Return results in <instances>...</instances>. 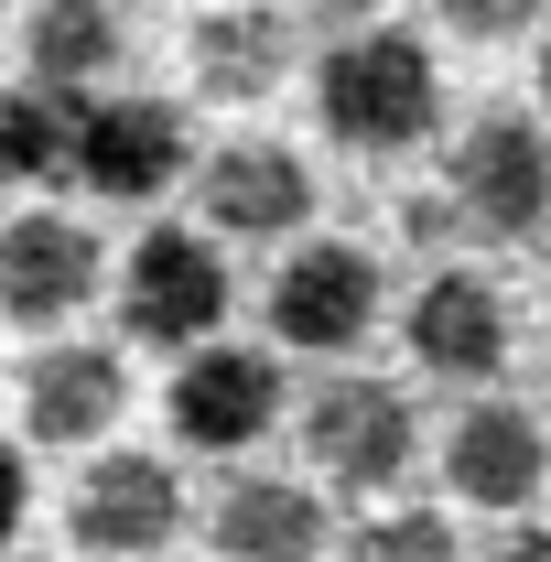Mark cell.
I'll use <instances>...</instances> for the list:
<instances>
[{
	"label": "cell",
	"mask_w": 551,
	"mask_h": 562,
	"mask_svg": "<svg viewBox=\"0 0 551 562\" xmlns=\"http://www.w3.org/2000/svg\"><path fill=\"white\" fill-rule=\"evenodd\" d=\"M412 443L421 422L412 401L390 390V379H336V390H314V412H303V454H314V476H336V487L379 497L412 476Z\"/></svg>",
	"instance_id": "cell-7"
},
{
	"label": "cell",
	"mask_w": 551,
	"mask_h": 562,
	"mask_svg": "<svg viewBox=\"0 0 551 562\" xmlns=\"http://www.w3.org/2000/svg\"><path fill=\"white\" fill-rule=\"evenodd\" d=\"M357 552H454V519H432V508H390V519L357 530Z\"/></svg>",
	"instance_id": "cell-19"
},
{
	"label": "cell",
	"mask_w": 551,
	"mask_h": 562,
	"mask_svg": "<svg viewBox=\"0 0 551 562\" xmlns=\"http://www.w3.org/2000/svg\"><path fill=\"white\" fill-rule=\"evenodd\" d=\"M120 401H131L120 347H76L66 325L33 347V368H22V422H33V443H98V432L120 422Z\"/></svg>",
	"instance_id": "cell-12"
},
{
	"label": "cell",
	"mask_w": 551,
	"mask_h": 562,
	"mask_svg": "<svg viewBox=\"0 0 551 562\" xmlns=\"http://www.w3.org/2000/svg\"><path fill=\"white\" fill-rule=\"evenodd\" d=\"M541 109H551V44H541Z\"/></svg>",
	"instance_id": "cell-22"
},
{
	"label": "cell",
	"mask_w": 551,
	"mask_h": 562,
	"mask_svg": "<svg viewBox=\"0 0 551 562\" xmlns=\"http://www.w3.org/2000/svg\"><path fill=\"white\" fill-rule=\"evenodd\" d=\"M22 519H33V476H22V454L0 443V541H22Z\"/></svg>",
	"instance_id": "cell-20"
},
{
	"label": "cell",
	"mask_w": 551,
	"mask_h": 562,
	"mask_svg": "<svg viewBox=\"0 0 551 562\" xmlns=\"http://www.w3.org/2000/svg\"><path fill=\"white\" fill-rule=\"evenodd\" d=\"M162 422H173L184 454H249V443L281 422V368L260 347H216L206 336V347H184V368H173Z\"/></svg>",
	"instance_id": "cell-6"
},
{
	"label": "cell",
	"mask_w": 551,
	"mask_h": 562,
	"mask_svg": "<svg viewBox=\"0 0 551 562\" xmlns=\"http://www.w3.org/2000/svg\"><path fill=\"white\" fill-rule=\"evenodd\" d=\"M184 55H195V87H206L216 109H260L281 76H292V22H281V11H249V0H227V11H195Z\"/></svg>",
	"instance_id": "cell-14"
},
{
	"label": "cell",
	"mask_w": 551,
	"mask_h": 562,
	"mask_svg": "<svg viewBox=\"0 0 551 562\" xmlns=\"http://www.w3.org/2000/svg\"><path fill=\"white\" fill-rule=\"evenodd\" d=\"M432 11H443V33H465V44H508V33L541 22V0H432Z\"/></svg>",
	"instance_id": "cell-18"
},
{
	"label": "cell",
	"mask_w": 551,
	"mask_h": 562,
	"mask_svg": "<svg viewBox=\"0 0 551 562\" xmlns=\"http://www.w3.org/2000/svg\"><path fill=\"white\" fill-rule=\"evenodd\" d=\"M368 325H379V260L357 238H303L271 271V336L281 347L346 357V347H368Z\"/></svg>",
	"instance_id": "cell-5"
},
{
	"label": "cell",
	"mask_w": 551,
	"mask_h": 562,
	"mask_svg": "<svg viewBox=\"0 0 551 562\" xmlns=\"http://www.w3.org/2000/svg\"><path fill=\"white\" fill-rule=\"evenodd\" d=\"M22 66H33V87H55L76 109L87 87L120 76V11L109 0H33L22 11Z\"/></svg>",
	"instance_id": "cell-15"
},
{
	"label": "cell",
	"mask_w": 551,
	"mask_h": 562,
	"mask_svg": "<svg viewBox=\"0 0 551 562\" xmlns=\"http://www.w3.org/2000/svg\"><path fill=\"white\" fill-rule=\"evenodd\" d=\"M443 476H454L465 508L519 519V508L541 497V476H551V443H541V422L519 412V401H476V412L443 432Z\"/></svg>",
	"instance_id": "cell-11"
},
{
	"label": "cell",
	"mask_w": 551,
	"mask_h": 562,
	"mask_svg": "<svg viewBox=\"0 0 551 562\" xmlns=\"http://www.w3.org/2000/svg\"><path fill=\"white\" fill-rule=\"evenodd\" d=\"M227 249L206 227H151L131 260H120V325L140 347H206L227 325Z\"/></svg>",
	"instance_id": "cell-4"
},
{
	"label": "cell",
	"mask_w": 551,
	"mask_h": 562,
	"mask_svg": "<svg viewBox=\"0 0 551 562\" xmlns=\"http://www.w3.org/2000/svg\"><path fill=\"white\" fill-rule=\"evenodd\" d=\"M314 11H346V22H357V11H379V0H314Z\"/></svg>",
	"instance_id": "cell-21"
},
{
	"label": "cell",
	"mask_w": 551,
	"mask_h": 562,
	"mask_svg": "<svg viewBox=\"0 0 551 562\" xmlns=\"http://www.w3.org/2000/svg\"><path fill=\"white\" fill-rule=\"evenodd\" d=\"M66 530L87 552H162V541L184 530V476H173L162 454H98V465L76 476Z\"/></svg>",
	"instance_id": "cell-10"
},
{
	"label": "cell",
	"mask_w": 551,
	"mask_h": 562,
	"mask_svg": "<svg viewBox=\"0 0 551 562\" xmlns=\"http://www.w3.org/2000/svg\"><path fill=\"white\" fill-rule=\"evenodd\" d=\"M412 357L432 379L486 390V379L508 368V303H497V281L486 271H432L412 292Z\"/></svg>",
	"instance_id": "cell-13"
},
{
	"label": "cell",
	"mask_w": 551,
	"mask_h": 562,
	"mask_svg": "<svg viewBox=\"0 0 551 562\" xmlns=\"http://www.w3.org/2000/svg\"><path fill=\"white\" fill-rule=\"evenodd\" d=\"M66 173L98 206H151L195 173V131H184V98H151V87H87L66 109Z\"/></svg>",
	"instance_id": "cell-2"
},
{
	"label": "cell",
	"mask_w": 551,
	"mask_h": 562,
	"mask_svg": "<svg viewBox=\"0 0 551 562\" xmlns=\"http://www.w3.org/2000/svg\"><path fill=\"white\" fill-rule=\"evenodd\" d=\"M443 206H454V227H476L497 249H541L551 238V131H530L519 109H486L443 162Z\"/></svg>",
	"instance_id": "cell-3"
},
{
	"label": "cell",
	"mask_w": 551,
	"mask_h": 562,
	"mask_svg": "<svg viewBox=\"0 0 551 562\" xmlns=\"http://www.w3.org/2000/svg\"><path fill=\"white\" fill-rule=\"evenodd\" d=\"M44 173H66V98L55 87H0V195H33Z\"/></svg>",
	"instance_id": "cell-17"
},
{
	"label": "cell",
	"mask_w": 551,
	"mask_h": 562,
	"mask_svg": "<svg viewBox=\"0 0 551 562\" xmlns=\"http://www.w3.org/2000/svg\"><path fill=\"white\" fill-rule=\"evenodd\" d=\"M195 216L216 238H292L314 216V162L292 140H227L216 162H195Z\"/></svg>",
	"instance_id": "cell-9"
},
{
	"label": "cell",
	"mask_w": 551,
	"mask_h": 562,
	"mask_svg": "<svg viewBox=\"0 0 551 562\" xmlns=\"http://www.w3.org/2000/svg\"><path fill=\"white\" fill-rule=\"evenodd\" d=\"M314 541H325V508L292 476H238L216 497V552H314Z\"/></svg>",
	"instance_id": "cell-16"
},
{
	"label": "cell",
	"mask_w": 551,
	"mask_h": 562,
	"mask_svg": "<svg viewBox=\"0 0 551 562\" xmlns=\"http://www.w3.org/2000/svg\"><path fill=\"white\" fill-rule=\"evenodd\" d=\"M87 303H98V238H87V216H11L0 227V314L33 325V336H55Z\"/></svg>",
	"instance_id": "cell-8"
},
{
	"label": "cell",
	"mask_w": 551,
	"mask_h": 562,
	"mask_svg": "<svg viewBox=\"0 0 551 562\" xmlns=\"http://www.w3.org/2000/svg\"><path fill=\"white\" fill-rule=\"evenodd\" d=\"M314 109H325V131H336L346 151L390 162V151H421V140H432L443 76H432V55H421L412 33L368 22V33H346L336 55L314 66Z\"/></svg>",
	"instance_id": "cell-1"
}]
</instances>
